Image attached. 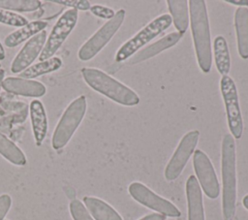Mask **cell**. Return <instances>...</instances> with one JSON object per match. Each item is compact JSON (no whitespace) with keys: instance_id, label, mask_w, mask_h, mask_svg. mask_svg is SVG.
Returning <instances> with one entry per match:
<instances>
[{"instance_id":"6da1fadb","label":"cell","mask_w":248,"mask_h":220,"mask_svg":"<svg viewBox=\"0 0 248 220\" xmlns=\"http://www.w3.org/2000/svg\"><path fill=\"white\" fill-rule=\"evenodd\" d=\"M189 19L198 64L203 73H208L212 65V46L205 1L190 0Z\"/></svg>"},{"instance_id":"7a4b0ae2","label":"cell","mask_w":248,"mask_h":220,"mask_svg":"<svg viewBox=\"0 0 248 220\" xmlns=\"http://www.w3.org/2000/svg\"><path fill=\"white\" fill-rule=\"evenodd\" d=\"M222 210L224 220H233L236 207V155L235 142L231 134H226L221 149Z\"/></svg>"},{"instance_id":"3957f363","label":"cell","mask_w":248,"mask_h":220,"mask_svg":"<svg viewBox=\"0 0 248 220\" xmlns=\"http://www.w3.org/2000/svg\"><path fill=\"white\" fill-rule=\"evenodd\" d=\"M81 75L86 84L109 100L128 107L140 103L139 95L105 72L95 68H82Z\"/></svg>"},{"instance_id":"277c9868","label":"cell","mask_w":248,"mask_h":220,"mask_svg":"<svg viewBox=\"0 0 248 220\" xmlns=\"http://www.w3.org/2000/svg\"><path fill=\"white\" fill-rule=\"evenodd\" d=\"M87 109L86 98L83 95L73 100L62 113L51 139L52 148L59 150L63 148L80 125Z\"/></svg>"},{"instance_id":"5b68a950","label":"cell","mask_w":248,"mask_h":220,"mask_svg":"<svg viewBox=\"0 0 248 220\" xmlns=\"http://www.w3.org/2000/svg\"><path fill=\"white\" fill-rule=\"evenodd\" d=\"M171 22L172 19L169 14L161 15L151 20V22H149L118 48L115 54V61L122 62L132 57L144 45L166 31L170 26Z\"/></svg>"},{"instance_id":"8992f818","label":"cell","mask_w":248,"mask_h":220,"mask_svg":"<svg viewBox=\"0 0 248 220\" xmlns=\"http://www.w3.org/2000/svg\"><path fill=\"white\" fill-rule=\"evenodd\" d=\"M125 18V10L115 12L114 16L101 26L78 49V56L81 61H88L95 57L112 39Z\"/></svg>"},{"instance_id":"52a82bcc","label":"cell","mask_w":248,"mask_h":220,"mask_svg":"<svg viewBox=\"0 0 248 220\" xmlns=\"http://www.w3.org/2000/svg\"><path fill=\"white\" fill-rule=\"evenodd\" d=\"M220 90L225 104L228 127L232 138L238 140L243 133V119L239 107L237 88L230 76H223L221 78Z\"/></svg>"},{"instance_id":"ba28073f","label":"cell","mask_w":248,"mask_h":220,"mask_svg":"<svg viewBox=\"0 0 248 220\" xmlns=\"http://www.w3.org/2000/svg\"><path fill=\"white\" fill-rule=\"evenodd\" d=\"M78 18V13L75 9L65 11L53 25L48 34L45 47L39 56L40 61L53 57L57 50L62 47L65 40L74 30Z\"/></svg>"},{"instance_id":"9c48e42d","label":"cell","mask_w":248,"mask_h":220,"mask_svg":"<svg viewBox=\"0 0 248 220\" xmlns=\"http://www.w3.org/2000/svg\"><path fill=\"white\" fill-rule=\"evenodd\" d=\"M199 138L200 132L198 130L189 131L182 137L165 169V178L167 180H174L180 175L189 158L194 153Z\"/></svg>"},{"instance_id":"30bf717a","label":"cell","mask_w":248,"mask_h":220,"mask_svg":"<svg viewBox=\"0 0 248 220\" xmlns=\"http://www.w3.org/2000/svg\"><path fill=\"white\" fill-rule=\"evenodd\" d=\"M131 197L142 205L169 217L180 216L179 209L170 201L160 197L140 182H132L128 188Z\"/></svg>"},{"instance_id":"8fae6325","label":"cell","mask_w":248,"mask_h":220,"mask_svg":"<svg viewBox=\"0 0 248 220\" xmlns=\"http://www.w3.org/2000/svg\"><path fill=\"white\" fill-rule=\"evenodd\" d=\"M193 165L198 181L204 194L210 199L218 198L220 186L215 170L208 156L200 149L196 150L193 156Z\"/></svg>"},{"instance_id":"7c38bea8","label":"cell","mask_w":248,"mask_h":220,"mask_svg":"<svg viewBox=\"0 0 248 220\" xmlns=\"http://www.w3.org/2000/svg\"><path fill=\"white\" fill-rule=\"evenodd\" d=\"M46 38V31L43 30L29 39L12 61L11 72L14 74H20L25 69L30 67L34 60L40 56L45 47Z\"/></svg>"},{"instance_id":"4fadbf2b","label":"cell","mask_w":248,"mask_h":220,"mask_svg":"<svg viewBox=\"0 0 248 220\" xmlns=\"http://www.w3.org/2000/svg\"><path fill=\"white\" fill-rule=\"evenodd\" d=\"M2 87L7 92L19 96L34 98L42 97L46 92V86L40 81L15 77H9L5 79L2 82Z\"/></svg>"},{"instance_id":"5bb4252c","label":"cell","mask_w":248,"mask_h":220,"mask_svg":"<svg viewBox=\"0 0 248 220\" xmlns=\"http://www.w3.org/2000/svg\"><path fill=\"white\" fill-rule=\"evenodd\" d=\"M182 37L183 34L180 32H171L162 37L160 40L154 42L153 44L147 46L146 47L134 54L130 59V64H138L159 54L160 52L176 45Z\"/></svg>"},{"instance_id":"9a60e30c","label":"cell","mask_w":248,"mask_h":220,"mask_svg":"<svg viewBox=\"0 0 248 220\" xmlns=\"http://www.w3.org/2000/svg\"><path fill=\"white\" fill-rule=\"evenodd\" d=\"M186 198L188 220H205L202 190L195 175H190L186 181Z\"/></svg>"},{"instance_id":"2e32d148","label":"cell","mask_w":248,"mask_h":220,"mask_svg":"<svg viewBox=\"0 0 248 220\" xmlns=\"http://www.w3.org/2000/svg\"><path fill=\"white\" fill-rule=\"evenodd\" d=\"M29 114L31 119L34 140L36 145L40 146L44 141L48 129L47 115L45 107L40 100L35 99L31 101L29 105Z\"/></svg>"},{"instance_id":"e0dca14e","label":"cell","mask_w":248,"mask_h":220,"mask_svg":"<svg viewBox=\"0 0 248 220\" xmlns=\"http://www.w3.org/2000/svg\"><path fill=\"white\" fill-rule=\"evenodd\" d=\"M233 19L238 53L242 59H248V8L238 7Z\"/></svg>"},{"instance_id":"ac0fdd59","label":"cell","mask_w":248,"mask_h":220,"mask_svg":"<svg viewBox=\"0 0 248 220\" xmlns=\"http://www.w3.org/2000/svg\"><path fill=\"white\" fill-rule=\"evenodd\" d=\"M47 27V22L46 20H33L28 22L26 25L19 27L14 32L10 33L4 40V44L8 47H15L24 42H27L36 34Z\"/></svg>"},{"instance_id":"d6986e66","label":"cell","mask_w":248,"mask_h":220,"mask_svg":"<svg viewBox=\"0 0 248 220\" xmlns=\"http://www.w3.org/2000/svg\"><path fill=\"white\" fill-rule=\"evenodd\" d=\"M83 204L95 220H123L108 204L95 197H84Z\"/></svg>"},{"instance_id":"ffe728a7","label":"cell","mask_w":248,"mask_h":220,"mask_svg":"<svg viewBox=\"0 0 248 220\" xmlns=\"http://www.w3.org/2000/svg\"><path fill=\"white\" fill-rule=\"evenodd\" d=\"M171 19L177 32L185 33L189 26V6L186 0H168L167 1Z\"/></svg>"},{"instance_id":"44dd1931","label":"cell","mask_w":248,"mask_h":220,"mask_svg":"<svg viewBox=\"0 0 248 220\" xmlns=\"http://www.w3.org/2000/svg\"><path fill=\"white\" fill-rule=\"evenodd\" d=\"M213 52L216 68L222 76H228L231 70V55L226 39L217 36L213 42Z\"/></svg>"},{"instance_id":"7402d4cb","label":"cell","mask_w":248,"mask_h":220,"mask_svg":"<svg viewBox=\"0 0 248 220\" xmlns=\"http://www.w3.org/2000/svg\"><path fill=\"white\" fill-rule=\"evenodd\" d=\"M63 65L62 60L59 57L53 56L44 61H39L25 69L23 72L19 74V78L33 79L40 76L49 74L59 70Z\"/></svg>"},{"instance_id":"603a6c76","label":"cell","mask_w":248,"mask_h":220,"mask_svg":"<svg viewBox=\"0 0 248 220\" xmlns=\"http://www.w3.org/2000/svg\"><path fill=\"white\" fill-rule=\"evenodd\" d=\"M0 154L16 166H24L27 162L22 150L2 133H0Z\"/></svg>"},{"instance_id":"cb8c5ba5","label":"cell","mask_w":248,"mask_h":220,"mask_svg":"<svg viewBox=\"0 0 248 220\" xmlns=\"http://www.w3.org/2000/svg\"><path fill=\"white\" fill-rule=\"evenodd\" d=\"M41 6L38 0H0V8L14 13H29L37 11Z\"/></svg>"},{"instance_id":"d4e9b609","label":"cell","mask_w":248,"mask_h":220,"mask_svg":"<svg viewBox=\"0 0 248 220\" xmlns=\"http://www.w3.org/2000/svg\"><path fill=\"white\" fill-rule=\"evenodd\" d=\"M0 23L15 27H22L28 23V20L19 14L0 8Z\"/></svg>"},{"instance_id":"484cf974","label":"cell","mask_w":248,"mask_h":220,"mask_svg":"<svg viewBox=\"0 0 248 220\" xmlns=\"http://www.w3.org/2000/svg\"><path fill=\"white\" fill-rule=\"evenodd\" d=\"M69 209L74 220H94L85 205L79 200L75 199L71 201Z\"/></svg>"},{"instance_id":"4316f807","label":"cell","mask_w":248,"mask_h":220,"mask_svg":"<svg viewBox=\"0 0 248 220\" xmlns=\"http://www.w3.org/2000/svg\"><path fill=\"white\" fill-rule=\"evenodd\" d=\"M53 3L64 5L67 7H70L71 9L75 10H80V11H87L90 9L91 5L86 0H53Z\"/></svg>"},{"instance_id":"83f0119b","label":"cell","mask_w":248,"mask_h":220,"mask_svg":"<svg viewBox=\"0 0 248 220\" xmlns=\"http://www.w3.org/2000/svg\"><path fill=\"white\" fill-rule=\"evenodd\" d=\"M89 10L94 16L108 20L111 19L115 15V12L112 9L103 5H93L90 7Z\"/></svg>"},{"instance_id":"f1b7e54d","label":"cell","mask_w":248,"mask_h":220,"mask_svg":"<svg viewBox=\"0 0 248 220\" xmlns=\"http://www.w3.org/2000/svg\"><path fill=\"white\" fill-rule=\"evenodd\" d=\"M12 205V198L8 194L0 196V220H4Z\"/></svg>"},{"instance_id":"f546056e","label":"cell","mask_w":248,"mask_h":220,"mask_svg":"<svg viewBox=\"0 0 248 220\" xmlns=\"http://www.w3.org/2000/svg\"><path fill=\"white\" fill-rule=\"evenodd\" d=\"M139 220H166V217L159 213H152V214H148Z\"/></svg>"},{"instance_id":"4dcf8cb0","label":"cell","mask_w":248,"mask_h":220,"mask_svg":"<svg viewBox=\"0 0 248 220\" xmlns=\"http://www.w3.org/2000/svg\"><path fill=\"white\" fill-rule=\"evenodd\" d=\"M226 3L232 4L234 6H239L240 7H248V0H225Z\"/></svg>"},{"instance_id":"1f68e13d","label":"cell","mask_w":248,"mask_h":220,"mask_svg":"<svg viewBox=\"0 0 248 220\" xmlns=\"http://www.w3.org/2000/svg\"><path fill=\"white\" fill-rule=\"evenodd\" d=\"M3 59H5V49L0 42V60H3Z\"/></svg>"},{"instance_id":"d6a6232c","label":"cell","mask_w":248,"mask_h":220,"mask_svg":"<svg viewBox=\"0 0 248 220\" xmlns=\"http://www.w3.org/2000/svg\"><path fill=\"white\" fill-rule=\"evenodd\" d=\"M242 204H243L244 207H245L246 209H248V195H246V196L243 198V200H242Z\"/></svg>"},{"instance_id":"836d02e7","label":"cell","mask_w":248,"mask_h":220,"mask_svg":"<svg viewBox=\"0 0 248 220\" xmlns=\"http://www.w3.org/2000/svg\"><path fill=\"white\" fill-rule=\"evenodd\" d=\"M4 75H5V72L3 69H0V86H2V82L4 80Z\"/></svg>"},{"instance_id":"e575fe53","label":"cell","mask_w":248,"mask_h":220,"mask_svg":"<svg viewBox=\"0 0 248 220\" xmlns=\"http://www.w3.org/2000/svg\"><path fill=\"white\" fill-rule=\"evenodd\" d=\"M0 67H1V65H0ZM0 69H1V68H0Z\"/></svg>"}]
</instances>
